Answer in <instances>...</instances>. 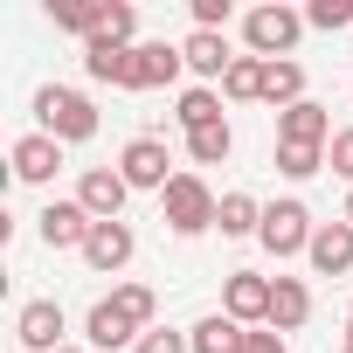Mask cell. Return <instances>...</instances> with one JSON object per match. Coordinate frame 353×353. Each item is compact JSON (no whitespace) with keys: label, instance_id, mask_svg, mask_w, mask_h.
I'll return each mask as SVG.
<instances>
[{"label":"cell","instance_id":"cell-23","mask_svg":"<svg viewBox=\"0 0 353 353\" xmlns=\"http://www.w3.org/2000/svg\"><path fill=\"white\" fill-rule=\"evenodd\" d=\"M215 118H222V97L201 90V83L181 90V104H173V125H181V132H201V125H215Z\"/></svg>","mask_w":353,"mask_h":353},{"label":"cell","instance_id":"cell-10","mask_svg":"<svg viewBox=\"0 0 353 353\" xmlns=\"http://www.w3.org/2000/svg\"><path fill=\"white\" fill-rule=\"evenodd\" d=\"M181 70H188V56L173 49V42H139V49H132V77H125V90H166Z\"/></svg>","mask_w":353,"mask_h":353},{"label":"cell","instance_id":"cell-6","mask_svg":"<svg viewBox=\"0 0 353 353\" xmlns=\"http://www.w3.org/2000/svg\"><path fill=\"white\" fill-rule=\"evenodd\" d=\"M63 332H70V319H63V305H56V298H28V305H21V319H14V339H21L28 353H63V346H70Z\"/></svg>","mask_w":353,"mask_h":353},{"label":"cell","instance_id":"cell-31","mask_svg":"<svg viewBox=\"0 0 353 353\" xmlns=\"http://www.w3.org/2000/svg\"><path fill=\"white\" fill-rule=\"evenodd\" d=\"M325 166H332L339 181L353 188V125H346V132H332V145H325Z\"/></svg>","mask_w":353,"mask_h":353},{"label":"cell","instance_id":"cell-16","mask_svg":"<svg viewBox=\"0 0 353 353\" xmlns=\"http://www.w3.org/2000/svg\"><path fill=\"white\" fill-rule=\"evenodd\" d=\"M312 319V291L298 277H270V332H298Z\"/></svg>","mask_w":353,"mask_h":353},{"label":"cell","instance_id":"cell-5","mask_svg":"<svg viewBox=\"0 0 353 353\" xmlns=\"http://www.w3.org/2000/svg\"><path fill=\"white\" fill-rule=\"evenodd\" d=\"M173 159H166V139H152V132H139L125 152H118V173H125V188H139V194H166L173 188V173H166Z\"/></svg>","mask_w":353,"mask_h":353},{"label":"cell","instance_id":"cell-9","mask_svg":"<svg viewBox=\"0 0 353 353\" xmlns=\"http://www.w3.org/2000/svg\"><path fill=\"white\" fill-rule=\"evenodd\" d=\"M125 173L118 166H83V181H77V201L90 208V222H118L125 215Z\"/></svg>","mask_w":353,"mask_h":353},{"label":"cell","instance_id":"cell-18","mask_svg":"<svg viewBox=\"0 0 353 353\" xmlns=\"http://www.w3.org/2000/svg\"><path fill=\"white\" fill-rule=\"evenodd\" d=\"M132 49H139V42H132ZM132 49H125V42H83V77L125 90V77H132Z\"/></svg>","mask_w":353,"mask_h":353},{"label":"cell","instance_id":"cell-33","mask_svg":"<svg viewBox=\"0 0 353 353\" xmlns=\"http://www.w3.org/2000/svg\"><path fill=\"white\" fill-rule=\"evenodd\" d=\"M250 353H291V346H284V332L263 325V332H250Z\"/></svg>","mask_w":353,"mask_h":353},{"label":"cell","instance_id":"cell-7","mask_svg":"<svg viewBox=\"0 0 353 353\" xmlns=\"http://www.w3.org/2000/svg\"><path fill=\"white\" fill-rule=\"evenodd\" d=\"M35 229H42V243H49V250H83L97 222H90V208L70 194V201H49V208L35 215Z\"/></svg>","mask_w":353,"mask_h":353},{"label":"cell","instance_id":"cell-21","mask_svg":"<svg viewBox=\"0 0 353 353\" xmlns=\"http://www.w3.org/2000/svg\"><path fill=\"white\" fill-rule=\"evenodd\" d=\"M49 21H56L63 35H83V42H97V21H104V0H49Z\"/></svg>","mask_w":353,"mask_h":353},{"label":"cell","instance_id":"cell-27","mask_svg":"<svg viewBox=\"0 0 353 353\" xmlns=\"http://www.w3.org/2000/svg\"><path fill=\"white\" fill-rule=\"evenodd\" d=\"M132 28H139V8H132V0H104L97 42H125V49H132Z\"/></svg>","mask_w":353,"mask_h":353},{"label":"cell","instance_id":"cell-35","mask_svg":"<svg viewBox=\"0 0 353 353\" xmlns=\"http://www.w3.org/2000/svg\"><path fill=\"white\" fill-rule=\"evenodd\" d=\"M339 353H353V332H346V339H339Z\"/></svg>","mask_w":353,"mask_h":353},{"label":"cell","instance_id":"cell-14","mask_svg":"<svg viewBox=\"0 0 353 353\" xmlns=\"http://www.w3.org/2000/svg\"><path fill=\"white\" fill-rule=\"evenodd\" d=\"M83 339H90L97 353H118V346H139L145 332H139V325H132L111 298H97V305H90V319H83Z\"/></svg>","mask_w":353,"mask_h":353},{"label":"cell","instance_id":"cell-22","mask_svg":"<svg viewBox=\"0 0 353 353\" xmlns=\"http://www.w3.org/2000/svg\"><path fill=\"white\" fill-rule=\"evenodd\" d=\"M229 152H236V132H229V118H215V125L188 132V159H194V166H222Z\"/></svg>","mask_w":353,"mask_h":353},{"label":"cell","instance_id":"cell-32","mask_svg":"<svg viewBox=\"0 0 353 353\" xmlns=\"http://www.w3.org/2000/svg\"><path fill=\"white\" fill-rule=\"evenodd\" d=\"M229 14H236L229 0H194V28H208V35H222V28H229Z\"/></svg>","mask_w":353,"mask_h":353},{"label":"cell","instance_id":"cell-26","mask_svg":"<svg viewBox=\"0 0 353 353\" xmlns=\"http://www.w3.org/2000/svg\"><path fill=\"white\" fill-rule=\"evenodd\" d=\"M111 305H118V312H125L139 332H152V312H159V298H152L145 284H118V291H111Z\"/></svg>","mask_w":353,"mask_h":353},{"label":"cell","instance_id":"cell-13","mask_svg":"<svg viewBox=\"0 0 353 353\" xmlns=\"http://www.w3.org/2000/svg\"><path fill=\"white\" fill-rule=\"evenodd\" d=\"M56 166H63V139H49V132L14 139V181L42 188V181H56Z\"/></svg>","mask_w":353,"mask_h":353},{"label":"cell","instance_id":"cell-2","mask_svg":"<svg viewBox=\"0 0 353 353\" xmlns=\"http://www.w3.org/2000/svg\"><path fill=\"white\" fill-rule=\"evenodd\" d=\"M159 215H166V229H173V236H208V229H215V215H222V201L208 194L201 173H173V188L159 194Z\"/></svg>","mask_w":353,"mask_h":353},{"label":"cell","instance_id":"cell-20","mask_svg":"<svg viewBox=\"0 0 353 353\" xmlns=\"http://www.w3.org/2000/svg\"><path fill=\"white\" fill-rule=\"evenodd\" d=\"M263 104H270V111L305 104V70H298V63H263Z\"/></svg>","mask_w":353,"mask_h":353},{"label":"cell","instance_id":"cell-29","mask_svg":"<svg viewBox=\"0 0 353 353\" xmlns=\"http://www.w3.org/2000/svg\"><path fill=\"white\" fill-rule=\"evenodd\" d=\"M305 28H353V0H312V8H305Z\"/></svg>","mask_w":353,"mask_h":353},{"label":"cell","instance_id":"cell-17","mask_svg":"<svg viewBox=\"0 0 353 353\" xmlns=\"http://www.w3.org/2000/svg\"><path fill=\"white\" fill-rule=\"evenodd\" d=\"M181 56H188V70H194V77H229V70H236L229 35H208V28H194V35L181 42Z\"/></svg>","mask_w":353,"mask_h":353},{"label":"cell","instance_id":"cell-1","mask_svg":"<svg viewBox=\"0 0 353 353\" xmlns=\"http://www.w3.org/2000/svg\"><path fill=\"white\" fill-rule=\"evenodd\" d=\"M35 118H42V132L63 139V145L97 139V104H90L83 90H70V83H42V90H35Z\"/></svg>","mask_w":353,"mask_h":353},{"label":"cell","instance_id":"cell-11","mask_svg":"<svg viewBox=\"0 0 353 353\" xmlns=\"http://www.w3.org/2000/svg\"><path fill=\"white\" fill-rule=\"evenodd\" d=\"M132 250H139L132 222H97V229H90V243H83V263H90L97 277H118V270L132 263Z\"/></svg>","mask_w":353,"mask_h":353},{"label":"cell","instance_id":"cell-34","mask_svg":"<svg viewBox=\"0 0 353 353\" xmlns=\"http://www.w3.org/2000/svg\"><path fill=\"white\" fill-rule=\"evenodd\" d=\"M339 222H353V194H346V208H339Z\"/></svg>","mask_w":353,"mask_h":353},{"label":"cell","instance_id":"cell-37","mask_svg":"<svg viewBox=\"0 0 353 353\" xmlns=\"http://www.w3.org/2000/svg\"><path fill=\"white\" fill-rule=\"evenodd\" d=\"M63 353H83V346H63Z\"/></svg>","mask_w":353,"mask_h":353},{"label":"cell","instance_id":"cell-19","mask_svg":"<svg viewBox=\"0 0 353 353\" xmlns=\"http://www.w3.org/2000/svg\"><path fill=\"white\" fill-rule=\"evenodd\" d=\"M188 339H194V353H250V325H236L229 312H208Z\"/></svg>","mask_w":353,"mask_h":353},{"label":"cell","instance_id":"cell-3","mask_svg":"<svg viewBox=\"0 0 353 353\" xmlns=\"http://www.w3.org/2000/svg\"><path fill=\"white\" fill-rule=\"evenodd\" d=\"M298 35H305V14H298V8H250V14H243V42H250V56H263V63H291Z\"/></svg>","mask_w":353,"mask_h":353},{"label":"cell","instance_id":"cell-4","mask_svg":"<svg viewBox=\"0 0 353 353\" xmlns=\"http://www.w3.org/2000/svg\"><path fill=\"white\" fill-rule=\"evenodd\" d=\"M312 236H319V222H312L305 201H270V208H263L256 243H263L270 256H298V250H312Z\"/></svg>","mask_w":353,"mask_h":353},{"label":"cell","instance_id":"cell-24","mask_svg":"<svg viewBox=\"0 0 353 353\" xmlns=\"http://www.w3.org/2000/svg\"><path fill=\"white\" fill-rule=\"evenodd\" d=\"M215 229H222V236H256V229H263V208H256V194H222V215H215Z\"/></svg>","mask_w":353,"mask_h":353},{"label":"cell","instance_id":"cell-15","mask_svg":"<svg viewBox=\"0 0 353 353\" xmlns=\"http://www.w3.org/2000/svg\"><path fill=\"white\" fill-rule=\"evenodd\" d=\"M312 270L319 277H346L353 270V222H319V236H312Z\"/></svg>","mask_w":353,"mask_h":353},{"label":"cell","instance_id":"cell-25","mask_svg":"<svg viewBox=\"0 0 353 353\" xmlns=\"http://www.w3.org/2000/svg\"><path fill=\"white\" fill-rule=\"evenodd\" d=\"M222 97H229V104H250V97H263V56H236V70L222 77Z\"/></svg>","mask_w":353,"mask_h":353},{"label":"cell","instance_id":"cell-30","mask_svg":"<svg viewBox=\"0 0 353 353\" xmlns=\"http://www.w3.org/2000/svg\"><path fill=\"white\" fill-rule=\"evenodd\" d=\"M132 353H194V339H188V332H173V325H152Z\"/></svg>","mask_w":353,"mask_h":353},{"label":"cell","instance_id":"cell-8","mask_svg":"<svg viewBox=\"0 0 353 353\" xmlns=\"http://www.w3.org/2000/svg\"><path fill=\"white\" fill-rule=\"evenodd\" d=\"M222 312H229L236 325H270V277H256V270H229V284H222Z\"/></svg>","mask_w":353,"mask_h":353},{"label":"cell","instance_id":"cell-12","mask_svg":"<svg viewBox=\"0 0 353 353\" xmlns=\"http://www.w3.org/2000/svg\"><path fill=\"white\" fill-rule=\"evenodd\" d=\"M277 145H319V152H325V145H332V111L312 104V97L291 104V111H277Z\"/></svg>","mask_w":353,"mask_h":353},{"label":"cell","instance_id":"cell-28","mask_svg":"<svg viewBox=\"0 0 353 353\" xmlns=\"http://www.w3.org/2000/svg\"><path fill=\"white\" fill-rule=\"evenodd\" d=\"M319 166H325L319 145H277V173H284V181H312Z\"/></svg>","mask_w":353,"mask_h":353},{"label":"cell","instance_id":"cell-36","mask_svg":"<svg viewBox=\"0 0 353 353\" xmlns=\"http://www.w3.org/2000/svg\"><path fill=\"white\" fill-rule=\"evenodd\" d=\"M346 332H353V305H346Z\"/></svg>","mask_w":353,"mask_h":353}]
</instances>
